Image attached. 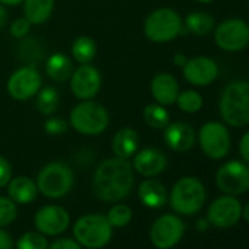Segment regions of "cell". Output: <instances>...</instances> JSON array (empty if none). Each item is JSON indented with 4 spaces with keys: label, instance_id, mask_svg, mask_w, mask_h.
Wrapping results in <instances>:
<instances>
[{
    "label": "cell",
    "instance_id": "cell-1",
    "mask_svg": "<svg viewBox=\"0 0 249 249\" xmlns=\"http://www.w3.org/2000/svg\"><path fill=\"white\" fill-rule=\"evenodd\" d=\"M134 186V167L124 159L103 160L92 175V191L104 202H119Z\"/></svg>",
    "mask_w": 249,
    "mask_h": 249
},
{
    "label": "cell",
    "instance_id": "cell-2",
    "mask_svg": "<svg viewBox=\"0 0 249 249\" xmlns=\"http://www.w3.org/2000/svg\"><path fill=\"white\" fill-rule=\"evenodd\" d=\"M218 110L223 122L233 128L249 124V82L233 81L221 92Z\"/></svg>",
    "mask_w": 249,
    "mask_h": 249
},
{
    "label": "cell",
    "instance_id": "cell-3",
    "mask_svg": "<svg viewBox=\"0 0 249 249\" xmlns=\"http://www.w3.org/2000/svg\"><path fill=\"white\" fill-rule=\"evenodd\" d=\"M72 128L82 135L94 137L103 134L110 122L108 111L106 107L94 100H82L71 111Z\"/></svg>",
    "mask_w": 249,
    "mask_h": 249
},
{
    "label": "cell",
    "instance_id": "cell-4",
    "mask_svg": "<svg viewBox=\"0 0 249 249\" xmlns=\"http://www.w3.org/2000/svg\"><path fill=\"white\" fill-rule=\"evenodd\" d=\"M145 37L154 43H169L186 33L182 18L170 8H160L153 11L144 22Z\"/></svg>",
    "mask_w": 249,
    "mask_h": 249
},
{
    "label": "cell",
    "instance_id": "cell-5",
    "mask_svg": "<svg viewBox=\"0 0 249 249\" xmlns=\"http://www.w3.org/2000/svg\"><path fill=\"white\" fill-rule=\"evenodd\" d=\"M113 234V227L110 226L106 215L101 214H87L79 217L73 224L75 240L88 248L100 249L106 246Z\"/></svg>",
    "mask_w": 249,
    "mask_h": 249
},
{
    "label": "cell",
    "instance_id": "cell-6",
    "mask_svg": "<svg viewBox=\"0 0 249 249\" xmlns=\"http://www.w3.org/2000/svg\"><path fill=\"white\" fill-rule=\"evenodd\" d=\"M205 188L196 178L186 176L179 179L170 194L172 208L183 215H192L198 213L205 202Z\"/></svg>",
    "mask_w": 249,
    "mask_h": 249
},
{
    "label": "cell",
    "instance_id": "cell-7",
    "mask_svg": "<svg viewBox=\"0 0 249 249\" xmlns=\"http://www.w3.org/2000/svg\"><path fill=\"white\" fill-rule=\"evenodd\" d=\"M73 186V173L60 161L46 164L37 176V188L47 198H62Z\"/></svg>",
    "mask_w": 249,
    "mask_h": 249
},
{
    "label": "cell",
    "instance_id": "cell-8",
    "mask_svg": "<svg viewBox=\"0 0 249 249\" xmlns=\"http://www.w3.org/2000/svg\"><path fill=\"white\" fill-rule=\"evenodd\" d=\"M198 142L202 153L213 160L224 159L231 147L230 132L220 122L204 123L198 132Z\"/></svg>",
    "mask_w": 249,
    "mask_h": 249
},
{
    "label": "cell",
    "instance_id": "cell-9",
    "mask_svg": "<svg viewBox=\"0 0 249 249\" xmlns=\"http://www.w3.org/2000/svg\"><path fill=\"white\" fill-rule=\"evenodd\" d=\"M215 185L226 195H240L249 189V164L239 160L224 163L215 173Z\"/></svg>",
    "mask_w": 249,
    "mask_h": 249
},
{
    "label": "cell",
    "instance_id": "cell-10",
    "mask_svg": "<svg viewBox=\"0 0 249 249\" xmlns=\"http://www.w3.org/2000/svg\"><path fill=\"white\" fill-rule=\"evenodd\" d=\"M214 41L218 49L230 53H236L246 49L249 44L248 22L237 18L223 21L214 31Z\"/></svg>",
    "mask_w": 249,
    "mask_h": 249
},
{
    "label": "cell",
    "instance_id": "cell-11",
    "mask_svg": "<svg viewBox=\"0 0 249 249\" xmlns=\"http://www.w3.org/2000/svg\"><path fill=\"white\" fill-rule=\"evenodd\" d=\"M185 233L183 221L173 214L160 215L151 226L150 239L159 249H170L178 245Z\"/></svg>",
    "mask_w": 249,
    "mask_h": 249
},
{
    "label": "cell",
    "instance_id": "cell-12",
    "mask_svg": "<svg viewBox=\"0 0 249 249\" xmlns=\"http://www.w3.org/2000/svg\"><path fill=\"white\" fill-rule=\"evenodd\" d=\"M41 75L34 66H22L15 71L8 81V92L14 100L25 101L37 95L41 89Z\"/></svg>",
    "mask_w": 249,
    "mask_h": 249
},
{
    "label": "cell",
    "instance_id": "cell-13",
    "mask_svg": "<svg viewBox=\"0 0 249 249\" xmlns=\"http://www.w3.org/2000/svg\"><path fill=\"white\" fill-rule=\"evenodd\" d=\"M101 82L100 71L89 63L82 65L71 75V89L79 100H92L98 94Z\"/></svg>",
    "mask_w": 249,
    "mask_h": 249
},
{
    "label": "cell",
    "instance_id": "cell-14",
    "mask_svg": "<svg viewBox=\"0 0 249 249\" xmlns=\"http://www.w3.org/2000/svg\"><path fill=\"white\" fill-rule=\"evenodd\" d=\"M240 217L242 205L233 195H223L217 198L208 208V221L218 229L234 226Z\"/></svg>",
    "mask_w": 249,
    "mask_h": 249
},
{
    "label": "cell",
    "instance_id": "cell-15",
    "mask_svg": "<svg viewBox=\"0 0 249 249\" xmlns=\"http://www.w3.org/2000/svg\"><path fill=\"white\" fill-rule=\"evenodd\" d=\"M69 214L59 205H46L40 208L34 217L37 230L46 236H57L69 227Z\"/></svg>",
    "mask_w": 249,
    "mask_h": 249
},
{
    "label": "cell",
    "instance_id": "cell-16",
    "mask_svg": "<svg viewBox=\"0 0 249 249\" xmlns=\"http://www.w3.org/2000/svg\"><path fill=\"white\" fill-rule=\"evenodd\" d=\"M182 69L185 79L195 87H207L213 84L218 76L217 63L207 56H196L188 59Z\"/></svg>",
    "mask_w": 249,
    "mask_h": 249
},
{
    "label": "cell",
    "instance_id": "cell-17",
    "mask_svg": "<svg viewBox=\"0 0 249 249\" xmlns=\"http://www.w3.org/2000/svg\"><path fill=\"white\" fill-rule=\"evenodd\" d=\"M166 145L176 153L189 151L196 141L194 128L186 122H172L164 128L163 134Z\"/></svg>",
    "mask_w": 249,
    "mask_h": 249
},
{
    "label": "cell",
    "instance_id": "cell-18",
    "mask_svg": "<svg viewBox=\"0 0 249 249\" xmlns=\"http://www.w3.org/2000/svg\"><path fill=\"white\" fill-rule=\"evenodd\" d=\"M167 166V157L166 154L154 147H147L142 150H138L134 156V164L132 167L145 178H154L160 175Z\"/></svg>",
    "mask_w": 249,
    "mask_h": 249
},
{
    "label": "cell",
    "instance_id": "cell-19",
    "mask_svg": "<svg viewBox=\"0 0 249 249\" xmlns=\"http://www.w3.org/2000/svg\"><path fill=\"white\" fill-rule=\"evenodd\" d=\"M150 89H151L154 100L161 106H170L176 103V98L180 92L176 78L166 72L157 73L151 79Z\"/></svg>",
    "mask_w": 249,
    "mask_h": 249
},
{
    "label": "cell",
    "instance_id": "cell-20",
    "mask_svg": "<svg viewBox=\"0 0 249 249\" xmlns=\"http://www.w3.org/2000/svg\"><path fill=\"white\" fill-rule=\"evenodd\" d=\"M111 148L116 157L128 160L140 150V135L134 128L119 129L111 141Z\"/></svg>",
    "mask_w": 249,
    "mask_h": 249
},
{
    "label": "cell",
    "instance_id": "cell-21",
    "mask_svg": "<svg viewBox=\"0 0 249 249\" xmlns=\"http://www.w3.org/2000/svg\"><path fill=\"white\" fill-rule=\"evenodd\" d=\"M138 196L148 208H161L167 201L166 186L157 179H147L138 186Z\"/></svg>",
    "mask_w": 249,
    "mask_h": 249
},
{
    "label": "cell",
    "instance_id": "cell-22",
    "mask_svg": "<svg viewBox=\"0 0 249 249\" xmlns=\"http://www.w3.org/2000/svg\"><path fill=\"white\" fill-rule=\"evenodd\" d=\"M37 192H38L37 183L27 176L14 178L8 183L9 198L15 204H31L37 198Z\"/></svg>",
    "mask_w": 249,
    "mask_h": 249
},
{
    "label": "cell",
    "instance_id": "cell-23",
    "mask_svg": "<svg viewBox=\"0 0 249 249\" xmlns=\"http://www.w3.org/2000/svg\"><path fill=\"white\" fill-rule=\"evenodd\" d=\"M73 72L72 60L63 53H53L46 63V73L54 82H65Z\"/></svg>",
    "mask_w": 249,
    "mask_h": 249
},
{
    "label": "cell",
    "instance_id": "cell-24",
    "mask_svg": "<svg viewBox=\"0 0 249 249\" xmlns=\"http://www.w3.org/2000/svg\"><path fill=\"white\" fill-rule=\"evenodd\" d=\"M54 0H24V14L31 25L44 24L53 14Z\"/></svg>",
    "mask_w": 249,
    "mask_h": 249
},
{
    "label": "cell",
    "instance_id": "cell-25",
    "mask_svg": "<svg viewBox=\"0 0 249 249\" xmlns=\"http://www.w3.org/2000/svg\"><path fill=\"white\" fill-rule=\"evenodd\" d=\"M214 18L207 12H192L185 18V30L195 36H207L214 30Z\"/></svg>",
    "mask_w": 249,
    "mask_h": 249
},
{
    "label": "cell",
    "instance_id": "cell-26",
    "mask_svg": "<svg viewBox=\"0 0 249 249\" xmlns=\"http://www.w3.org/2000/svg\"><path fill=\"white\" fill-rule=\"evenodd\" d=\"M95 54H97V44L91 37L81 36L73 41L72 56L78 63H81V65L91 63L92 59L95 57Z\"/></svg>",
    "mask_w": 249,
    "mask_h": 249
},
{
    "label": "cell",
    "instance_id": "cell-27",
    "mask_svg": "<svg viewBox=\"0 0 249 249\" xmlns=\"http://www.w3.org/2000/svg\"><path fill=\"white\" fill-rule=\"evenodd\" d=\"M144 120L148 126L153 129H164L170 123V114L166 108V106H161L159 103L148 104L142 111Z\"/></svg>",
    "mask_w": 249,
    "mask_h": 249
},
{
    "label": "cell",
    "instance_id": "cell-28",
    "mask_svg": "<svg viewBox=\"0 0 249 249\" xmlns=\"http://www.w3.org/2000/svg\"><path fill=\"white\" fill-rule=\"evenodd\" d=\"M36 107L44 116L53 114L59 107V92H57V89L54 87H46V88L40 89L37 92Z\"/></svg>",
    "mask_w": 249,
    "mask_h": 249
},
{
    "label": "cell",
    "instance_id": "cell-29",
    "mask_svg": "<svg viewBox=\"0 0 249 249\" xmlns=\"http://www.w3.org/2000/svg\"><path fill=\"white\" fill-rule=\"evenodd\" d=\"M176 103H178V107L185 111V113H196L201 110L202 104H204V100L201 97V94L195 89H186V91H182L179 92L178 98H176Z\"/></svg>",
    "mask_w": 249,
    "mask_h": 249
},
{
    "label": "cell",
    "instance_id": "cell-30",
    "mask_svg": "<svg viewBox=\"0 0 249 249\" xmlns=\"http://www.w3.org/2000/svg\"><path fill=\"white\" fill-rule=\"evenodd\" d=\"M19 56L21 59H24V62H40L44 56V47L41 46L40 41H36L34 38H25L19 44Z\"/></svg>",
    "mask_w": 249,
    "mask_h": 249
},
{
    "label": "cell",
    "instance_id": "cell-31",
    "mask_svg": "<svg viewBox=\"0 0 249 249\" xmlns=\"http://www.w3.org/2000/svg\"><path fill=\"white\" fill-rule=\"evenodd\" d=\"M106 217L111 227H124L132 220V210L124 204H116L110 208Z\"/></svg>",
    "mask_w": 249,
    "mask_h": 249
},
{
    "label": "cell",
    "instance_id": "cell-32",
    "mask_svg": "<svg viewBox=\"0 0 249 249\" xmlns=\"http://www.w3.org/2000/svg\"><path fill=\"white\" fill-rule=\"evenodd\" d=\"M17 249H49V242L40 231H27L18 239Z\"/></svg>",
    "mask_w": 249,
    "mask_h": 249
},
{
    "label": "cell",
    "instance_id": "cell-33",
    "mask_svg": "<svg viewBox=\"0 0 249 249\" xmlns=\"http://www.w3.org/2000/svg\"><path fill=\"white\" fill-rule=\"evenodd\" d=\"M17 204L6 196H0V227L11 224L17 218Z\"/></svg>",
    "mask_w": 249,
    "mask_h": 249
},
{
    "label": "cell",
    "instance_id": "cell-34",
    "mask_svg": "<svg viewBox=\"0 0 249 249\" xmlns=\"http://www.w3.org/2000/svg\"><path fill=\"white\" fill-rule=\"evenodd\" d=\"M69 124L62 117H50L44 122V131L49 135H62L68 131Z\"/></svg>",
    "mask_w": 249,
    "mask_h": 249
},
{
    "label": "cell",
    "instance_id": "cell-35",
    "mask_svg": "<svg viewBox=\"0 0 249 249\" xmlns=\"http://www.w3.org/2000/svg\"><path fill=\"white\" fill-rule=\"evenodd\" d=\"M30 30H31V22L25 17L15 19L9 27L11 36L15 38H25L30 34Z\"/></svg>",
    "mask_w": 249,
    "mask_h": 249
},
{
    "label": "cell",
    "instance_id": "cell-36",
    "mask_svg": "<svg viewBox=\"0 0 249 249\" xmlns=\"http://www.w3.org/2000/svg\"><path fill=\"white\" fill-rule=\"evenodd\" d=\"M12 179V166L11 163L0 156V188L6 186Z\"/></svg>",
    "mask_w": 249,
    "mask_h": 249
},
{
    "label": "cell",
    "instance_id": "cell-37",
    "mask_svg": "<svg viewBox=\"0 0 249 249\" xmlns=\"http://www.w3.org/2000/svg\"><path fill=\"white\" fill-rule=\"evenodd\" d=\"M49 249H82L81 245L73 240V239H69V237H60L57 240H54Z\"/></svg>",
    "mask_w": 249,
    "mask_h": 249
},
{
    "label": "cell",
    "instance_id": "cell-38",
    "mask_svg": "<svg viewBox=\"0 0 249 249\" xmlns=\"http://www.w3.org/2000/svg\"><path fill=\"white\" fill-rule=\"evenodd\" d=\"M239 153H240L243 161L249 164V131L245 132L239 141Z\"/></svg>",
    "mask_w": 249,
    "mask_h": 249
},
{
    "label": "cell",
    "instance_id": "cell-39",
    "mask_svg": "<svg viewBox=\"0 0 249 249\" xmlns=\"http://www.w3.org/2000/svg\"><path fill=\"white\" fill-rule=\"evenodd\" d=\"M0 249H14V240L11 234L0 227Z\"/></svg>",
    "mask_w": 249,
    "mask_h": 249
},
{
    "label": "cell",
    "instance_id": "cell-40",
    "mask_svg": "<svg viewBox=\"0 0 249 249\" xmlns=\"http://www.w3.org/2000/svg\"><path fill=\"white\" fill-rule=\"evenodd\" d=\"M8 25V12L3 8V5H0V30H3Z\"/></svg>",
    "mask_w": 249,
    "mask_h": 249
},
{
    "label": "cell",
    "instance_id": "cell-41",
    "mask_svg": "<svg viewBox=\"0 0 249 249\" xmlns=\"http://www.w3.org/2000/svg\"><path fill=\"white\" fill-rule=\"evenodd\" d=\"M186 60H188V57L185 54H182V53H176L173 56V63L176 66H179V68H183V65L186 63Z\"/></svg>",
    "mask_w": 249,
    "mask_h": 249
},
{
    "label": "cell",
    "instance_id": "cell-42",
    "mask_svg": "<svg viewBox=\"0 0 249 249\" xmlns=\"http://www.w3.org/2000/svg\"><path fill=\"white\" fill-rule=\"evenodd\" d=\"M22 2H24V0H0V3L6 5V6H18Z\"/></svg>",
    "mask_w": 249,
    "mask_h": 249
},
{
    "label": "cell",
    "instance_id": "cell-43",
    "mask_svg": "<svg viewBox=\"0 0 249 249\" xmlns=\"http://www.w3.org/2000/svg\"><path fill=\"white\" fill-rule=\"evenodd\" d=\"M242 217L245 218V221H248V223H249V202L242 208Z\"/></svg>",
    "mask_w": 249,
    "mask_h": 249
},
{
    "label": "cell",
    "instance_id": "cell-44",
    "mask_svg": "<svg viewBox=\"0 0 249 249\" xmlns=\"http://www.w3.org/2000/svg\"><path fill=\"white\" fill-rule=\"evenodd\" d=\"M205 224H207L205 221H199V223H198V226H199L201 230H205Z\"/></svg>",
    "mask_w": 249,
    "mask_h": 249
},
{
    "label": "cell",
    "instance_id": "cell-45",
    "mask_svg": "<svg viewBox=\"0 0 249 249\" xmlns=\"http://www.w3.org/2000/svg\"><path fill=\"white\" fill-rule=\"evenodd\" d=\"M196 2H199V3H211L213 0H196Z\"/></svg>",
    "mask_w": 249,
    "mask_h": 249
},
{
    "label": "cell",
    "instance_id": "cell-46",
    "mask_svg": "<svg viewBox=\"0 0 249 249\" xmlns=\"http://www.w3.org/2000/svg\"><path fill=\"white\" fill-rule=\"evenodd\" d=\"M246 2H248V6H249V0H246Z\"/></svg>",
    "mask_w": 249,
    "mask_h": 249
}]
</instances>
